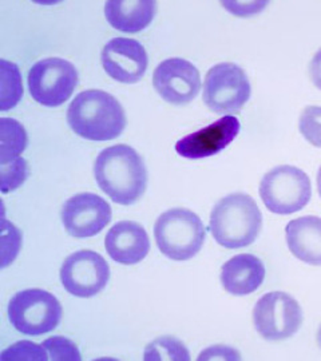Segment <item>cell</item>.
<instances>
[{"mask_svg": "<svg viewBox=\"0 0 321 361\" xmlns=\"http://www.w3.org/2000/svg\"><path fill=\"white\" fill-rule=\"evenodd\" d=\"M94 176L103 193L119 205H131L141 198L147 173L140 154L128 145L104 149L94 164Z\"/></svg>", "mask_w": 321, "mask_h": 361, "instance_id": "cell-1", "label": "cell"}, {"mask_svg": "<svg viewBox=\"0 0 321 361\" xmlns=\"http://www.w3.org/2000/svg\"><path fill=\"white\" fill-rule=\"evenodd\" d=\"M67 122L79 137L102 142L122 134L126 116L113 95L102 90H87L78 94L68 106Z\"/></svg>", "mask_w": 321, "mask_h": 361, "instance_id": "cell-2", "label": "cell"}, {"mask_svg": "<svg viewBox=\"0 0 321 361\" xmlns=\"http://www.w3.org/2000/svg\"><path fill=\"white\" fill-rule=\"evenodd\" d=\"M262 228V214L256 201L244 193L219 200L210 214L209 231L217 244L228 249L252 245Z\"/></svg>", "mask_w": 321, "mask_h": 361, "instance_id": "cell-3", "label": "cell"}, {"mask_svg": "<svg viewBox=\"0 0 321 361\" xmlns=\"http://www.w3.org/2000/svg\"><path fill=\"white\" fill-rule=\"evenodd\" d=\"M155 237L164 256L174 261H186L202 249L206 231L201 219L192 210L176 207L158 217Z\"/></svg>", "mask_w": 321, "mask_h": 361, "instance_id": "cell-4", "label": "cell"}, {"mask_svg": "<svg viewBox=\"0 0 321 361\" xmlns=\"http://www.w3.org/2000/svg\"><path fill=\"white\" fill-rule=\"evenodd\" d=\"M260 197L272 213L289 216L308 205L312 185L303 170L283 165L264 176L260 183Z\"/></svg>", "mask_w": 321, "mask_h": 361, "instance_id": "cell-5", "label": "cell"}, {"mask_svg": "<svg viewBox=\"0 0 321 361\" xmlns=\"http://www.w3.org/2000/svg\"><path fill=\"white\" fill-rule=\"evenodd\" d=\"M13 328L25 335L39 336L54 331L62 319V305L56 297L42 289L16 293L8 304Z\"/></svg>", "mask_w": 321, "mask_h": 361, "instance_id": "cell-6", "label": "cell"}, {"mask_svg": "<svg viewBox=\"0 0 321 361\" xmlns=\"http://www.w3.org/2000/svg\"><path fill=\"white\" fill-rule=\"evenodd\" d=\"M250 83L244 70L234 63L212 67L204 82V102L216 114H234L250 98Z\"/></svg>", "mask_w": 321, "mask_h": 361, "instance_id": "cell-7", "label": "cell"}, {"mask_svg": "<svg viewBox=\"0 0 321 361\" xmlns=\"http://www.w3.org/2000/svg\"><path fill=\"white\" fill-rule=\"evenodd\" d=\"M253 324L262 338L281 341L297 334L303 324V310L288 293L270 292L257 301Z\"/></svg>", "mask_w": 321, "mask_h": 361, "instance_id": "cell-8", "label": "cell"}, {"mask_svg": "<svg viewBox=\"0 0 321 361\" xmlns=\"http://www.w3.org/2000/svg\"><path fill=\"white\" fill-rule=\"evenodd\" d=\"M78 85L77 68L61 58H47L32 66L28 89L38 104L47 107L63 104Z\"/></svg>", "mask_w": 321, "mask_h": 361, "instance_id": "cell-9", "label": "cell"}, {"mask_svg": "<svg viewBox=\"0 0 321 361\" xmlns=\"http://www.w3.org/2000/svg\"><path fill=\"white\" fill-rule=\"evenodd\" d=\"M110 279L106 259L92 250H79L68 256L61 269V281L73 296H95L102 292Z\"/></svg>", "mask_w": 321, "mask_h": 361, "instance_id": "cell-10", "label": "cell"}, {"mask_svg": "<svg viewBox=\"0 0 321 361\" xmlns=\"http://www.w3.org/2000/svg\"><path fill=\"white\" fill-rule=\"evenodd\" d=\"M155 89L167 104H189L201 90V75L195 66L182 58H170L157 66Z\"/></svg>", "mask_w": 321, "mask_h": 361, "instance_id": "cell-11", "label": "cell"}, {"mask_svg": "<svg viewBox=\"0 0 321 361\" xmlns=\"http://www.w3.org/2000/svg\"><path fill=\"white\" fill-rule=\"evenodd\" d=\"M111 216L113 213L109 202L92 193L71 197L62 209L64 229L77 238L94 237L102 232L111 221Z\"/></svg>", "mask_w": 321, "mask_h": 361, "instance_id": "cell-12", "label": "cell"}, {"mask_svg": "<svg viewBox=\"0 0 321 361\" xmlns=\"http://www.w3.org/2000/svg\"><path fill=\"white\" fill-rule=\"evenodd\" d=\"M104 71L121 83H137L147 68V52L134 39L114 38L103 47L101 55Z\"/></svg>", "mask_w": 321, "mask_h": 361, "instance_id": "cell-13", "label": "cell"}, {"mask_svg": "<svg viewBox=\"0 0 321 361\" xmlns=\"http://www.w3.org/2000/svg\"><path fill=\"white\" fill-rule=\"evenodd\" d=\"M237 116H225L217 122L183 137L176 143V152L186 159H202L219 154L240 134Z\"/></svg>", "mask_w": 321, "mask_h": 361, "instance_id": "cell-14", "label": "cell"}, {"mask_svg": "<svg viewBox=\"0 0 321 361\" xmlns=\"http://www.w3.org/2000/svg\"><path fill=\"white\" fill-rule=\"evenodd\" d=\"M104 245L107 255L116 262L134 265L147 256L150 250V240L140 224L121 221L106 234Z\"/></svg>", "mask_w": 321, "mask_h": 361, "instance_id": "cell-15", "label": "cell"}, {"mask_svg": "<svg viewBox=\"0 0 321 361\" xmlns=\"http://www.w3.org/2000/svg\"><path fill=\"white\" fill-rule=\"evenodd\" d=\"M221 284L234 296H246L261 286L265 280V267L253 255H237L221 268Z\"/></svg>", "mask_w": 321, "mask_h": 361, "instance_id": "cell-16", "label": "cell"}, {"mask_svg": "<svg viewBox=\"0 0 321 361\" xmlns=\"http://www.w3.org/2000/svg\"><path fill=\"white\" fill-rule=\"evenodd\" d=\"M285 238L291 253L297 259L321 267V219L305 216L292 219L285 226Z\"/></svg>", "mask_w": 321, "mask_h": 361, "instance_id": "cell-17", "label": "cell"}, {"mask_svg": "<svg viewBox=\"0 0 321 361\" xmlns=\"http://www.w3.org/2000/svg\"><path fill=\"white\" fill-rule=\"evenodd\" d=\"M157 11L150 0H110L104 4L107 22L118 31L135 34L149 26Z\"/></svg>", "mask_w": 321, "mask_h": 361, "instance_id": "cell-18", "label": "cell"}, {"mask_svg": "<svg viewBox=\"0 0 321 361\" xmlns=\"http://www.w3.org/2000/svg\"><path fill=\"white\" fill-rule=\"evenodd\" d=\"M0 126V164H7L25 152L26 130L18 121L11 118H1Z\"/></svg>", "mask_w": 321, "mask_h": 361, "instance_id": "cell-19", "label": "cell"}, {"mask_svg": "<svg viewBox=\"0 0 321 361\" xmlns=\"http://www.w3.org/2000/svg\"><path fill=\"white\" fill-rule=\"evenodd\" d=\"M1 70V98H0V110L7 111L13 109L20 101L23 95L22 78L18 66L4 59L0 61Z\"/></svg>", "mask_w": 321, "mask_h": 361, "instance_id": "cell-20", "label": "cell"}, {"mask_svg": "<svg viewBox=\"0 0 321 361\" xmlns=\"http://www.w3.org/2000/svg\"><path fill=\"white\" fill-rule=\"evenodd\" d=\"M146 361H189L190 355L186 347L176 337L164 336L155 338L145 349Z\"/></svg>", "mask_w": 321, "mask_h": 361, "instance_id": "cell-21", "label": "cell"}, {"mask_svg": "<svg viewBox=\"0 0 321 361\" xmlns=\"http://www.w3.org/2000/svg\"><path fill=\"white\" fill-rule=\"evenodd\" d=\"M298 129L307 142L321 149V107L308 106L300 116Z\"/></svg>", "mask_w": 321, "mask_h": 361, "instance_id": "cell-22", "label": "cell"}, {"mask_svg": "<svg viewBox=\"0 0 321 361\" xmlns=\"http://www.w3.org/2000/svg\"><path fill=\"white\" fill-rule=\"evenodd\" d=\"M3 361H47L50 360L47 350L43 345L34 344L31 341H19L11 345L10 348L6 349L1 353Z\"/></svg>", "mask_w": 321, "mask_h": 361, "instance_id": "cell-23", "label": "cell"}, {"mask_svg": "<svg viewBox=\"0 0 321 361\" xmlns=\"http://www.w3.org/2000/svg\"><path fill=\"white\" fill-rule=\"evenodd\" d=\"M49 353L50 360L54 361H79L80 353L77 345L62 336H54L43 341L42 344Z\"/></svg>", "mask_w": 321, "mask_h": 361, "instance_id": "cell-24", "label": "cell"}, {"mask_svg": "<svg viewBox=\"0 0 321 361\" xmlns=\"http://www.w3.org/2000/svg\"><path fill=\"white\" fill-rule=\"evenodd\" d=\"M27 178L26 161L20 157L1 164V192L8 193L19 188Z\"/></svg>", "mask_w": 321, "mask_h": 361, "instance_id": "cell-25", "label": "cell"}, {"mask_svg": "<svg viewBox=\"0 0 321 361\" xmlns=\"http://www.w3.org/2000/svg\"><path fill=\"white\" fill-rule=\"evenodd\" d=\"M241 356L236 349L216 345L212 348L206 349L198 357V360H240Z\"/></svg>", "mask_w": 321, "mask_h": 361, "instance_id": "cell-26", "label": "cell"}, {"mask_svg": "<svg viewBox=\"0 0 321 361\" xmlns=\"http://www.w3.org/2000/svg\"><path fill=\"white\" fill-rule=\"evenodd\" d=\"M309 75H310L312 83L321 90V49L315 54L309 65Z\"/></svg>", "mask_w": 321, "mask_h": 361, "instance_id": "cell-27", "label": "cell"}, {"mask_svg": "<svg viewBox=\"0 0 321 361\" xmlns=\"http://www.w3.org/2000/svg\"><path fill=\"white\" fill-rule=\"evenodd\" d=\"M317 190H319V195L321 198V168L319 169V173H317Z\"/></svg>", "mask_w": 321, "mask_h": 361, "instance_id": "cell-28", "label": "cell"}, {"mask_svg": "<svg viewBox=\"0 0 321 361\" xmlns=\"http://www.w3.org/2000/svg\"><path fill=\"white\" fill-rule=\"evenodd\" d=\"M317 345L321 349V325L320 328H319V332H317Z\"/></svg>", "mask_w": 321, "mask_h": 361, "instance_id": "cell-29", "label": "cell"}]
</instances>
